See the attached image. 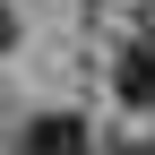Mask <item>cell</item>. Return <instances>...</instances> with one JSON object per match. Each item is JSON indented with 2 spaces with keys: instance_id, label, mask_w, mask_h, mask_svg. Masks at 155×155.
Here are the masks:
<instances>
[{
  "instance_id": "6da1fadb",
  "label": "cell",
  "mask_w": 155,
  "mask_h": 155,
  "mask_svg": "<svg viewBox=\"0 0 155 155\" xmlns=\"http://www.w3.org/2000/svg\"><path fill=\"white\" fill-rule=\"evenodd\" d=\"M112 95H121V104H138V112H155V43H147V35L112 61Z\"/></svg>"
},
{
  "instance_id": "7a4b0ae2",
  "label": "cell",
  "mask_w": 155,
  "mask_h": 155,
  "mask_svg": "<svg viewBox=\"0 0 155 155\" xmlns=\"http://www.w3.org/2000/svg\"><path fill=\"white\" fill-rule=\"evenodd\" d=\"M26 155H95V147H86V129H78V121H35Z\"/></svg>"
},
{
  "instance_id": "3957f363",
  "label": "cell",
  "mask_w": 155,
  "mask_h": 155,
  "mask_svg": "<svg viewBox=\"0 0 155 155\" xmlns=\"http://www.w3.org/2000/svg\"><path fill=\"white\" fill-rule=\"evenodd\" d=\"M9 35H17V26H9V9H0V52H9Z\"/></svg>"
},
{
  "instance_id": "277c9868",
  "label": "cell",
  "mask_w": 155,
  "mask_h": 155,
  "mask_svg": "<svg viewBox=\"0 0 155 155\" xmlns=\"http://www.w3.org/2000/svg\"><path fill=\"white\" fill-rule=\"evenodd\" d=\"M121 155H155V138H138V147H121Z\"/></svg>"
}]
</instances>
